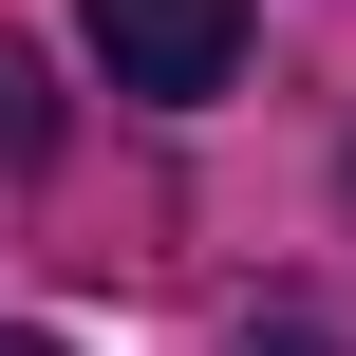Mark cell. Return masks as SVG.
I'll list each match as a JSON object with an SVG mask.
<instances>
[{
	"label": "cell",
	"mask_w": 356,
	"mask_h": 356,
	"mask_svg": "<svg viewBox=\"0 0 356 356\" xmlns=\"http://www.w3.org/2000/svg\"><path fill=\"white\" fill-rule=\"evenodd\" d=\"M244 356H338V319H319V300H282V319H244Z\"/></svg>",
	"instance_id": "obj_3"
},
{
	"label": "cell",
	"mask_w": 356,
	"mask_h": 356,
	"mask_svg": "<svg viewBox=\"0 0 356 356\" xmlns=\"http://www.w3.org/2000/svg\"><path fill=\"white\" fill-rule=\"evenodd\" d=\"M0 150H56V94H38V56H0Z\"/></svg>",
	"instance_id": "obj_2"
},
{
	"label": "cell",
	"mask_w": 356,
	"mask_h": 356,
	"mask_svg": "<svg viewBox=\"0 0 356 356\" xmlns=\"http://www.w3.org/2000/svg\"><path fill=\"white\" fill-rule=\"evenodd\" d=\"M94 56H113V94L207 113V94L244 75V0H94Z\"/></svg>",
	"instance_id": "obj_1"
},
{
	"label": "cell",
	"mask_w": 356,
	"mask_h": 356,
	"mask_svg": "<svg viewBox=\"0 0 356 356\" xmlns=\"http://www.w3.org/2000/svg\"><path fill=\"white\" fill-rule=\"evenodd\" d=\"M0 356H56V338H0Z\"/></svg>",
	"instance_id": "obj_4"
}]
</instances>
